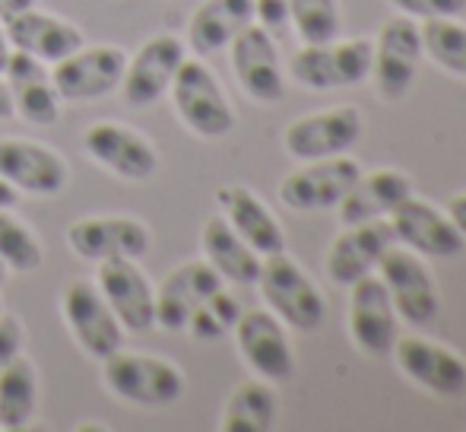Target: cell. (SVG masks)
<instances>
[{
	"mask_svg": "<svg viewBox=\"0 0 466 432\" xmlns=\"http://www.w3.org/2000/svg\"><path fill=\"white\" fill-rule=\"evenodd\" d=\"M258 286L264 303L270 305V312L282 324L311 334L327 322V303L320 290L286 252L267 254L260 261Z\"/></svg>",
	"mask_w": 466,
	"mask_h": 432,
	"instance_id": "1",
	"label": "cell"
},
{
	"mask_svg": "<svg viewBox=\"0 0 466 432\" xmlns=\"http://www.w3.org/2000/svg\"><path fill=\"white\" fill-rule=\"evenodd\" d=\"M105 385L121 401L140 404V407H166L185 395V375L175 363L143 353H121L102 359Z\"/></svg>",
	"mask_w": 466,
	"mask_h": 432,
	"instance_id": "2",
	"label": "cell"
},
{
	"mask_svg": "<svg viewBox=\"0 0 466 432\" xmlns=\"http://www.w3.org/2000/svg\"><path fill=\"white\" fill-rule=\"evenodd\" d=\"M371 42L369 38H343V42H324V45H305L295 51L292 70L295 83L314 93L339 87H359L371 77Z\"/></svg>",
	"mask_w": 466,
	"mask_h": 432,
	"instance_id": "3",
	"label": "cell"
},
{
	"mask_svg": "<svg viewBox=\"0 0 466 432\" xmlns=\"http://www.w3.org/2000/svg\"><path fill=\"white\" fill-rule=\"evenodd\" d=\"M168 93H172L178 118L197 137L219 140V137L232 134L235 111L228 106L219 80H216L213 70L203 61H187L185 57V64H181L178 74H175Z\"/></svg>",
	"mask_w": 466,
	"mask_h": 432,
	"instance_id": "4",
	"label": "cell"
},
{
	"mask_svg": "<svg viewBox=\"0 0 466 432\" xmlns=\"http://www.w3.org/2000/svg\"><path fill=\"white\" fill-rule=\"evenodd\" d=\"M371 80L380 99L397 102L410 93L422 61V29L412 16H390L371 42Z\"/></svg>",
	"mask_w": 466,
	"mask_h": 432,
	"instance_id": "5",
	"label": "cell"
},
{
	"mask_svg": "<svg viewBox=\"0 0 466 432\" xmlns=\"http://www.w3.org/2000/svg\"><path fill=\"white\" fill-rule=\"evenodd\" d=\"M378 277L384 280L387 293L393 299V309L403 322L422 327L438 318L441 299H438L429 267L422 264V254H416L406 245H390L378 261Z\"/></svg>",
	"mask_w": 466,
	"mask_h": 432,
	"instance_id": "6",
	"label": "cell"
},
{
	"mask_svg": "<svg viewBox=\"0 0 466 432\" xmlns=\"http://www.w3.org/2000/svg\"><path fill=\"white\" fill-rule=\"evenodd\" d=\"M359 137H362V111L356 106H333L295 118L282 134V147L292 159L314 162L350 153Z\"/></svg>",
	"mask_w": 466,
	"mask_h": 432,
	"instance_id": "7",
	"label": "cell"
},
{
	"mask_svg": "<svg viewBox=\"0 0 466 432\" xmlns=\"http://www.w3.org/2000/svg\"><path fill=\"white\" fill-rule=\"evenodd\" d=\"M359 175H362V169L350 153L330 156V159H314L282 179L279 201L295 213L333 211Z\"/></svg>",
	"mask_w": 466,
	"mask_h": 432,
	"instance_id": "8",
	"label": "cell"
},
{
	"mask_svg": "<svg viewBox=\"0 0 466 432\" xmlns=\"http://www.w3.org/2000/svg\"><path fill=\"white\" fill-rule=\"evenodd\" d=\"M64 322H67L74 340L89 353L93 359H108L124 346V324L117 322V315L111 312V305L105 303V296L98 293L96 283L86 280H74L64 290Z\"/></svg>",
	"mask_w": 466,
	"mask_h": 432,
	"instance_id": "9",
	"label": "cell"
},
{
	"mask_svg": "<svg viewBox=\"0 0 466 432\" xmlns=\"http://www.w3.org/2000/svg\"><path fill=\"white\" fill-rule=\"evenodd\" d=\"M124 67H127V55L121 48L98 45V48H80L64 61H57L51 80H55L61 99L86 102L121 89Z\"/></svg>",
	"mask_w": 466,
	"mask_h": 432,
	"instance_id": "10",
	"label": "cell"
},
{
	"mask_svg": "<svg viewBox=\"0 0 466 432\" xmlns=\"http://www.w3.org/2000/svg\"><path fill=\"white\" fill-rule=\"evenodd\" d=\"M185 57H187L185 42L175 36H153L149 42H143L140 51L124 67V80H121L124 102L134 108L156 106L168 93V87H172Z\"/></svg>",
	"mask_w": 466,
	"mask_h": 432,
	"instance_id": "11",
	"label": "cell"
},
{
	"mask_svg": "<svg viewBox=\"0 0 466 432\" xmlns=\"http://www.w3.org/2000/svg\"><path fill=\"white\" fill-rule=\"evenodd\" d=\"M350 337L369 356H387L397 340V309L378 273H365L350 286Z\"/></svg>",
	"mask_w": 466,
	"mask_h": 432,
	"instance_id": "12",
	"label": "cell"
},
{
	"mask_svg": "<svg viewBox=\"0 0 466 432\" xmlns=\"http://www.w3.org/2000/svg\"><path fill=\"white\" fill-rule=\"evenodd\" d=\"M67 242L86 261H140L147 258L153 235L134 216H93L67 229Z\"/></svg>",
	"mask_w": 466,
	"mask_h": 432,
	"instance_id": "13",
	"label": "cell"
},
{
	"mask_svg": "<svg viewBox=\"0 0 466 432\" xmlns=\"http://www.w3.org/2000/svg\"><path fill=\"white\" fill-rule=\"evenodd\" d=\"M390 353L397 359V369L410 382H416L419 388L444 397L466 391V359L461 353L448 350V346L435 344V340L416 337V334L397 337Z\"/></svg>",
	"mask_w": 466,
	"mask_h": 432,
	"instance_id": "14",
	"label": "cell"
},
{
	"mask_svg": "<svg viewBox=\"0 0 466 432\" xmlns=\"http://www.w3.org/2000/svg\"><path fill=\"white\" fill-rule=\"evenodd\" d=\"M83 147L98 166H105L124 181H147L159 169V153L153 143L140 130H130L115 121H98L86 128Z\"/></svg>",
	"mask_w": 466,
	"mask_h": 432,
	"instance_id": "15",
	"label": "cell"
},
{
	"mask_svg": "<svg viewBox=\"0 0 466 432\" xmlns=\"http://www.w3.org/2000/svg\"><path fill=\"white\" fill-rule=\"evenodd\" d=\"M238 353L264 382H289L295 372V353L289 346L286 327L273 312L251 309L241 312L235 324Z\"/></svg>",
	"mask_w": 466,
	"mask_h": 432,
	"instance_id": "16",
	"label": "cell"
},
{
	"mask_svg": "<svg viewBox=\"0 0 466 432\" xmlns=\"http://www.w3.org/2000/svg\"><path fill=\"white\" fill-rule=\"evenodd\" d=\"M232 70L238 77L241 89L254 102H279L286 96V80H282V64L273 36L264 26L251 23L232 38Z\"/></svg>",
	"mask_w": 466,
	"mask_h": 432,
	"instance_id": "17",
	"label": "cell"
},
{
	"mask_svg": "<svg viewBox=\"0 0 466 432\" xmlns=\"http://www.w3.org/2000/svg\"><path fill=\"white\" fill-rule=\"evenodd\" d=\"M96 286L124 331L143 334L156 327V290L137 261H98Z\"/></svg>",
	"mask_w": 466,
	"mask_h": 432,
	"instance_id": "18",
	"label": "cell"
},
{
	"mask_svg": "<svg viewBox=\"0 0 466 432\" xmlns=\"http://www.w3.org/2000/svg\"><path fill=\"white\" fill-rule=\"evenodd\" d=\"M390 226L397 242L422 258H454L466 242L448 213L412 194L390 213Z\"/></svg>",
	"mask_w": 466,
	"mask_h": 432,
	"instance_id": "19",
	"label": "cell"
},
{
	"mask_svg": "<svg viewBox=\"0 0 466 432\" xmlns=\"http://www.w3.org/2000/svg\"><path fill=\"white\" fill-rule=\"evenodd\" d=\"M397 242L390 220H365L350 222L343 232L333 239L327 252V277L337 286H352L359 277L371 273L378 267L380 254Z\"/></svg>",
	"mask_w": 466,
	"mask_h": 432,
	"instance_id": "20",
	"label": "cell"
},
{
	"mask_svg": "<svg viewBox=\"0 0 466 432\" xmlns=\"http://www.w3.org/2000/svg\"><path fill=\"white\" fill-rule=\"evenodd\" d=\"M67 162L51 147L32 140H0V179L32 198H51L67 188Z\"/></svg>",
	"mask_w": 466,
	"mask_h": 432,
	"instance_id": "21",
	"label": "cell"
},
{
	"mask_svg": "<svg viewBox=\"0 0 466 432\" xmlns=\"http://www.w3.org/2000/svg\"><path fill=\"white\" fill-rule=\"evenodd\" d=\"M222 290V277L209 261H187L175 267L156 290V324L166 331H185L190 315Z\"/></svg>",
	"mask_w": 466,
	"mask_h": 432,
	"instance_id": "22",
	"label": "cell"
},
{
	"mask_svg": "<svg viewBox=\"0 0 466 432\" xmlns=\"http://www.w3.org/2000/svg\"><path fill=\"white\" fill-rule=\"evenodd\" d=\"M4 83L10 89L13 111L29 124L48 128V124H55L61 118V96H57L45 61L23 55V51H13L10 64L4 70Z\"/></svg>",
	"mask_w": 466,
	"mask_h": 432,
	"instance_id": "23",
	"label": "cell"
},
{
	"mask_svg": "<svg viewBox=\"0 0 466 432\" xmlns=\"http://www.w3.org/2000/svg\"><path fill=\"white\" fill-rule=\"evenodd\" d=\"M4 29H6V38H10L13 51L32 55L45 64H57L83 48V32L76 29L74 23L48 16V13H38L35 6H29V10L6 19Z\"/></svg>",
	"mask_w": 466,
	"mask_h": 432,
	"instance_id": "24",
	"label": "cell"
},
{
	"mask_svg": "<svg viewBox=\"0 0 466 432\" xmlns=\"http://www.w3.org/2000/svg\"><path fill=\"white\" fill-rule=\"evenodd\" d=\"M216 204L222 207V216L228 220V226H232L260 258L286 252V232H282L279 220L254 191H248V188H241V185H222L219 191H216Z\"/></svg>",
	"mask_w": 466,
	"mask_h": 432,
	"instance_id": "25",
	"label": "cell"
},
{
	"mask_svg": "<svg viewBox=\"0 0 466 432\" xmlns=\"http://www.w3.org/2000/svg\"><path fill=\"white\" fill-rule=\"evenodd\" d=\"M412 194L410 175L397 172V169H374L369 175H359L352 188L343 194L337 204L339 222H365V220H384L403 204Z\"/></svg>",
	"mask_w": 466,
	"mask_h": 432,
	"instance_id": "26",
	"label": "cell"
},
{
	"mask_svg": "<svg viewBox=\"0 0 466 432\" xmlns=\"http://www.w3.org/2000/svg\"><path fill=\"white\" fill-rule=\"evenodd\" d=\"M254 23V0H203L187 23V45L200 57L228 48L245 26Z\"/></svg>",
	"mask_w": 466,
	"mask_h": 432,
	"instance_id": "27",
	"label": "cell"
},
{
	"mask_svg": "<svg viewBox=\"0 0 466 432\" xmlns=\"http://www.w3.org/2000/svg\"><path fill=\"white\" fill-rule=\"evenodd\" d=\"M200 245H203V254L207 261L216 267L222 280L228 283H238V286H251L258 283L260 277V254L228 226L226 216H209L207 226L200 232Z\"/></svg>",
	"mask_w": 466,
	"mask_h": 432,
	"instance_id": "28",
	"label": "cell"
},
{
	"mask_svg": "<svg viewBox=\"0 0 466 432\" xmlns=\"http://www.w3.org/2000/svg\"><path fill=\"white\" fill-rule=\"evenodd\" d=\"M38 375L25 356H13L0 369V429L19 432L35 420Z\"/></svg>",
	"mask_w": 466,
	"mask_h": 432,
	"instance_id": "29",
	"label": "cell"
},
{
	"mask_svg": "<svg viewBox=\"0 0 466 432\" xmlns=\"http://www.w3.org/2000/svg\"><path fill=\"white\" fill-rule=\"evenodd\" d=\"M273 427H277V395L270 385H238L222 414V432H270Z\"/></svg>",
	"mask_w": 466,
	"mask_h": 432,
	"instance_id": "30",
	"label": "cell"
},
{
	"mask_svg": "<svg viewBox=\"0 0 466 432\" xmlns=\"http://www.w3.org/2000/svg\"><path fill=\"white\" fill-rule=\"evenodd\" d=\"M422 51L441 70L466 80V23L457 16L422 19Z\"/></svg>",
	"mask_w": 466,
	"mask_h": 432,
	"instance_id": "31",
	"label": "cell"
},
{
	"mask_svg": "<svg viewBox=\"0 0 466 432\" xmlns=\"http://www.w3.org/2000/svg\"><path fill=\"white\" fill-rule=\"evenodd\" d=\"M42 245H38L35 232L25 222H19L13 213L0 211V264L6 271L29 273L42 267Z\"/></svg>",
	"mask_w": 466,
	"mask_h": 432,
	"instance_id": "32",
	"label": "cell"
},
{
	"mask_svg": "<svg viewBox=\"0 0 466 432\" xmlns=\"http://www.w3.org/2000/svg\"><path fill=\"white\" fill-rule=\"evenodd\" d=\"M289 23L305 45H324L339 36L337 0H289Z\"/></svg>",
	"mask_w": 466,
	"mask_h": 432,
	"instance_id": "33",
	"label": "cell"
},
{
	"mask_svg": "<svg viewBox=\"0 0 466 432\" xmlns=\"http://www.w3.org/2000/svg\"><path fill=\"white\" fill-rule=\"evenodd\" d=\"M238 318H241L238 299L226 290H216L213 296L190 315L185 331H190L194 340H209V344H213V340H222L226 334H232Z\"/></svg>",
	"mask_w": 466,
	"mask_h": 432,
	"instance_id": "34",
	"label": "cell"
},
{
	"mask_svg": "<svg viewBox=\"0 0 466 432\" xmlns=\"http://www.w3.org/2000/svg\"><path fill=\"white\" fill-rule=\"evenodd\" d=\"M393 10L412 19H438V16H461L466 0H390Z\"/></svg>",
	"mask_w": 466,
	"mask_h": 432,
	"instance_id": "35",
	"label": "cell"
},
{
	"mask_svg": "<svg viewBox=\"0 0 466 432\" xmlns=\"http://www.w3.org/2000/svg\"><path fill=\"white\" fill-rule=\"evenodd\" d=\"M25 340V327L16 315H4L0 312V369L10 363L13 356H19Z\"/></svg>",
	"mask_w": 466,
	"mask_h": 432,
	"instance_id": "36",
	"label": "cell"
},
{
	"mask_svg": "<svg viewBox=\"0 0 466 432\" xmlns=\"http://www.w3.org/2000/svg\"><path fill=\"white\" fill-rule=\"evenodd\" d=\"M254 19L267 32H282L289 26V0H254Z\"/></svg>",
	"mask_w": 466,
	"mask_h": 432,
	"instance_id": "37",
	"label": "cell"
},
{
	"mask_svg": "<svg viewBox=\"0 0 466 432\" xmlns=\"http://www.w3.org/2000/svg\"><path fill=\"white\" fill-rule=\"evenodd\" d=\"M448 216L454 220V226L461 229V235L466 239V194H457L454 201L448 204Z\"/></svg>",
	"mask_w": 466,
	"mask_h": 432,
	"instance_id": "38",
	"label": "cell"
},
{
	"mask_svg": "<svg viewBox=\"0 0 466 432\" xmlns=\"http://www.w3.org/2000/svg\"><path fill=\"white\" fill-rule=\"evenodd\" d=\"M29 6H35V0H0V23L13 19L16 13L29 10Z\"/></svg>",
	"mask_w": 466,
	"mask_h": 432,
	"instance_id": "39",
	"label": "cell"
},
{
	"mask_svg": "<svg viewBox=\"0 0 466 432\" xmlns=\"http://www.w3.org/2000/svg\"><path fill=\"white\" fill-rule=\"evenodd\" d=\"M16 204H19L16 188H13L6 179H0V211H13V207H16Z\"/></svg>",
	"mask_w": 466,
	"mask_h": 432,
	"instance_id": "40",
	"label": "cell"
},
{
	"mask_svg": "<svg viewBox=\"0 0 466 432\" xmlns=\"http://www.w3.org/2000/svg\"><path fill=\"white\" fill-rule=\"evenodd\" d=\"M16 111H13V99H10V89H6V83L0 80V121H6V118H13Z\"/></svg>",
	"mask_w": 466,
	"mask_h": 432,
	"instance_id": "41",
	"label": "cell"
},
{
	"mask_svg": "<svg viewBox=\"0 0 466 432\" xmlns=\"http://www.w3.org/2000/svg\"><path fill=\"white\" fill-rule=\"evenodd\" d=\"M10 55H13V45H10V38H6V29L0 26V77H4L6 64H10Z\"/></svg>",
	"mask_w": 466,
	"mask_h": 432,
	"instance_id": "42",
	"label": "cell"
},
{
	"mask_svg": "<svg viewBox=\"0 0 466 432\" xmlns=\"http://www.w3.org/2000/svg\"><path fill=\"white\" fill-rule=\"evenodd\" d=\"M6 273H10V271H6V267H4V264H0V286H4V280H6Z\"/></svg>",
	"mask_w": 466,
	"mask_h": 432,
	"instance_id": "43",
	"label": "cell"
}]
</instances>
